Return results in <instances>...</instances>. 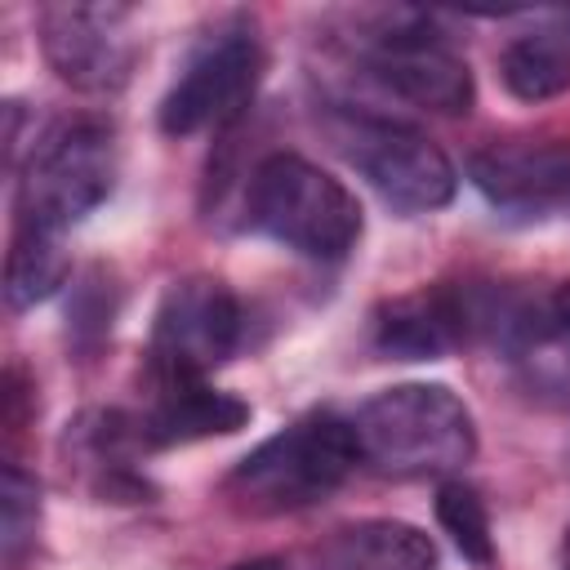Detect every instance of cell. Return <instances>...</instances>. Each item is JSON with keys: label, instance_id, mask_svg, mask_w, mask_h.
<instances>
[{"label": "cell", "instance_id": "6da1fadb", "mask_svg": "<svg viewBox=\"0 0 570 570\" xmlns=\"http://www.w3.org/2000/svg\"><path fill=\"white\" fill-rule=\"evenodd\" d=\"M361 463L379 476H454L476 454V419L445 383H396L352 419Z\"/></svg>", "mask_w": 570, "mask_h": 570}, {"label": "cell", "instance_id": "7a4b0ae2", "mask_svg": "<svg viewBox=\"0 0 570 570\" xmlns=\"http://www.w3.org/2000/svg\"><path fill=\"white\" fill-rule=\"evenodd\" d=\"M361 463L352 423L316 410L254 445L223 481L232 508L249 517H285L330 499Z\"/></svg>", "mask_w": 570, "mask_h": 570}, {"label": "cell", "instance_id": "3957f363", "mask_svg": "<svg viewBox=\"0 0 570 570\" xmlns=\"http://www.w3.org/2000/svg\"><path fill=\"white\" fill-rule=\"evenodd\" d=\"M245 223L316 263L347 258L365 232L361 200L347 191V183L294 151H272L254 165L245 187Z\"/></svg>", "mask_w": 570, "mask_h": 570}, {"label": "cell", "instance_id": "277c9868", "mask_svg": "<svg viewBox=\"0 0 570 570\" xmlns=\"http://www.w3.org/2000/svg\"><path fill=\"white\" fill-rule=\"evenodd\" d=\"M116 174H120V142L107 120L98 116L58 120L18 169V191H13L18 227L62 236L111 196Z\"/></svg>", "mask_w": 570, "mask_h": 570}, {"label": "cell", "instance_id": "5b68a950", "mask_svg": "<svg viewBox=\"0 0 570 570\" xmlns=\"http://www.w3.org/2000/svg\"><path fill=\"white\" fill-rule=\"evenodd\" d=\"M325 134L338 156L392 205L396 214H432L445 209L459 191V174L436 138L414 129L410 120L334 102L325 111Z\"/></svg>", "mask_w": 570, "mask_h": 570}, {"label": "cell", "instance_id": "8992f818", "mask_svg": "<svg viewBox=\"0 0 570 570\" xmlns=\"http://www.w3.org/2000/svg\"><path fill=\"white\" fill-rule=\"evenodd\" d=\"M356 62L374 85L436 116H468L476 102V80L450 36L423 13H379L352 36Z\"/></svg>", "mask_w": 570, "mask_h": 570}, {"label": "cell", "instance_id": "52a82bcc", "mask_svg": "<svg viewBox=\"0 0 570 570\" xmlns=\"http://www.w3.org/2000/svg\"><path fill=\"white\" fill-rule=\"evenodd\" d=\"M258 80H263L258 31L245 18H227L191 45L187 62L178 67L174 85L156 107V120L169 138L223 129L249 107Z\"/></svg>", "mask_w": 570, "mask_h": 570}, {"label": "cell", "instance_id": "ba28073f", "mask_svg": "<svg viewBox=\"0 0 570 570\" xmlns=\"http://www.w3.org/2000/svg\"><path fill=\"white\" fill-rule=\"evenodd\" d=\"M245 338L240 298L214 276L174 281L151 321V374L156 383H196L209 379Z\"/></svg>", "mask_w": 570, "mask_h": 570}, {"label": "cell", "instance_id": "9c48e42d", "mask_svg": "<svg viewBox=\"0 0 570 570\" xmlns=\"http://www.w3.org/2000/svg\"><path fill=\"white\" fill-rule=\"evenodd\" d=\"M129 4H45L36 13L40 49L53 76L80 94H116L129 85L138 62V40L129 31Z\"/></svg>", "mask_w": 570, "mask_h": 570}, {"label": "cell", "instance_id": "30bf717a", "mask_svg": "<svg viewBox=\"0 0 570 570\" xmlns=\"http://www.w3.org/2000/svg\"><path fill=\"white\" fill-rule=\"evenodd\" d=\"M476 191L508 218L570 214V142H490L468 160Z\"/></svg>", "mask_w": 570, "mask_h": 570}, {"label": "cell", "instance_id": "8fae6325", "mask_svg": "<svg viewBox=\"0 0 570 570\" xmlns=\"http://www.w3.org/2000/svg\"><path fill=\"white\" fill-rule=\"evenodd\" d=\"M370 338L392 361H436L472 338V298L454 285H428L374 307Z\"/></svg>", "mask_w": 570, "mask_h": 570}, {"label": "cell", "instance_id": "7c38bea8", "mask_svg": "<svg viewBox=\"0 0 570 570\" xmlns=\"http://www.w3.org/2000/svg\"><path fill=\"white\" fill-rule=\"evenodd\" d=\"M134 419H138V436L151 454V450H169V445H187V441H205V436H232L249 423V405L232 392L209 387L205 379L156 383V401Z\"/></svg>", "mask_w": 570, "mask_h": 570}, {"label": "cell", "instance_id": "4fadbf2b", "mask_svg": "<svg viewBox=\"0 0 570 570\" xmlns=\"http://www.w3.org/2000/svg\"><path fill=\"white\" fill-rule=\"evenodd\" d=\"M67 445H71V459L80 463V472L89 476V485L107 499H142L147 494V481L142 472L134 468L147 445L138 436V419L134 414H120V410H94L85 419H76V428L67 432Z\"/></svg>", "mask_w": 570, "mask_h": 570}, {"label": "cell", "instance_id": "5bb4252c", "mask_svg": "<svg viewBox=\"0 0 570 570\" xmlns=\"http://www.w3.org/2000/svg\"><path fill=\"white\" fill-rule=\"evenodd\" d=\"M499 80L521 102H548L570 89V13H548L517 31L499 53Z\"/></svg>", "mask_w": 570, "mask_h": 570}, {"label": "cell", "instance_id": "9a60e30c", "mask_svg": "<svg viewBox=\"0 0 570 570\" xmlns=\"http://www.w3.org/2000/svg\"><path fill=\"white\" fill-rule=\"evenodd\" d=\"M321 570H436V543L410 521H356L338 530L325 552Z\"/></svg>", "mask_w": 570, "mask_h": 570}, {"label": "cell", "instance_id": "2e32d148", "mask_svg": "<svg viewBox=\"0 0 570 570\" xmlns=\"http://www.w3.org/2000/svg\"><path fill=\"white\" fill-rule=\"evenodd\" d=\"M67 272H71V263H67L62 236L13 227L9 258H4V303L13 312L45 303L49 294H58V285L67 281Z\"/></svg>", "mask_w": 570, "mask_h": 570}, {"label": "cell", "instance_id": "e0dca14e", "mask_svg": "<svg viewBox=\"0 0 570 570\" xmlns=\"http://www.w3.org/2000/svg\"><path fill=\"white\" fill-rule=\"evenodd\" d=\"M36 534H40V485L27 468L9 459L0 476V552L9 570L27 561V552L36 548Z\"/></svg>", "mask_w": 570, "mask_h": 570}, {"label": "cell", "instance_id": "ac0fdd59", "mask_svg": "<svg viewBox=\"0 0 570 570\" xmlns=\"http://www.w3.org/2000/svg\"><path fill=\"white\" fill-rule=\"evenodd\" d=\"M436 521H441V530L450 534V543L468 561H476V566H490L494 561L490 512H485V499L468 481H459V476L441 481V490H436Z\"/></svg>", "mask_w": 570, "mask_h": 570}, {"label": "cell", "instance_id": "d6986e66", "mask_svg": "<svg viewBox=\"0 0 570 570\" xmlns=\"http://www.w3.org/2000/svg\"><path fill=\"white\" fill-rule=\"evenodd\" d=\"M548 307H552V321H557V334H561V338H570V281H561V285L552 289V298H548Z\"/></svg>", "mask_w": 570, "mask_h": 570}, {"label": "cell", "instance_id": "ffe728a7", "mask_svg": "<svg viewBox=\"0 0 570 570\" xmlns=\"http://www.w3.org/2000/svg\"><path fill=\"white\" fill-rule=\"evenodd\" d=\"M232 570H281V561L276 557H254V561H236Z\"/></svg>", "mask_w": 570, "mask_h": 570}, {"label": "cell", "instance_id": "44dd1931", "mask_svg": "<svg viewBox=\"0 0 570 570\" xmlns=\"http://www.w3.org/2000/svg\"><path fill=\"white\" fill-rule=\"evenodd\" d=\"M566 570H570V530H566Z\"/></svg>", "mask_w": 570, "mask_h": 570}]
</instances>
